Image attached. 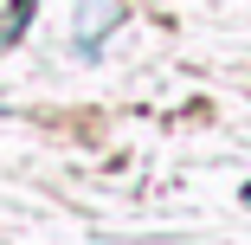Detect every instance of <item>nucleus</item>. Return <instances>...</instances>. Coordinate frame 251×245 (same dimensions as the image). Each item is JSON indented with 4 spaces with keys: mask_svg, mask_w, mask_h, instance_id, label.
<instances>
[{
    "mask_svg": "<svg viewBox=\"0 0 251 245\" xmlns=\"http://www.w3.org/2000/svg\"><path fill=\"white\" fill-rule=\"evenodd\" d=\"M116 13H123V0H84V13H77V52H90Z\"/></svg>",
    "mask_w": 251,
    "mask_h": 245,
    "instance_id": "1",
    "label": "nucleus"
}]
</instances>
